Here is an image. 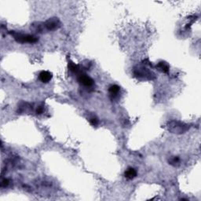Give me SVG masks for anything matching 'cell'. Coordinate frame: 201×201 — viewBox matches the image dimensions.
<instances>
[{
    "mask_svg": "<svg viewBox=\"0 0 201 201\" xmlns=\"http://www.w3.org/2000/svg\"><path fill=\"white\" fill-rule=\"evenodd\" d=\"M120 88L119 86L117 85H112L110 86L109 88V93L110 96L112 98H115L118 96L119 93H120Z\"/></svg>",
    "mask_w": 201,
    "mask_h": 201,
    "instance_id": "ba28073f",
    "label": "cell"
},
{
    "mask_svg": "<svg viewBox=\"0 0 201 201\" xmlns=\"http://www.w3.org/2000/svg\"><path fill=\"white\" fill-rule=\"evenodd\" d=\"M90 123L92 126L97 127L98 125V120L96 117H91V118H90Z\"/></svg>",
    "mask_w": 201,
    "mask_h": 201,
    "instance_id": "4fadbf2b",
    "label": "cell"
},
{
    "mask_svg": "<svg viewBox=\"0 0 201 201\" xmlns=\"http://www.w3.org/2000/svg\"><path fill=\"white\" fill-rule=\"evenodd\" d=\"M133 74L137 77H143V78H146L148 79V80H152V79H153L152 76H154L152 72L146 70V68H145V69H143V68H142V69H141V68H139V69L138 68H137V69H134Z\"/></svg>",
    "mask_w": 201,
    "mask_h": 201,
    "instance_id": "5b68a950",
    "label": "cell"
},
{
    "mask_svg": "<svg viewBox=\"0 0 201 201\" xmlns=\"http://www.w3.org/2000/svg\"><path fill=\"white\" fill-rule=\"evenodd\" d=\"M189 129L188 125L184 124L180 122L174 121L170 123V130L174 133H184Z\"/></svg>",
    "mask_w": 201,
    "mask_h": 201,
    "instance_id": "7a4b0ae2",
    "label": "cell"
},
{
    "mask_svg": "<svg viewBox=\"0 0 201 201\" xmlns=\"http://www.w3.org/2000/svg\"><path fill=\"white\" fill-rule=\"evenodd\" d=\"M14 39L20 43H35L38 41V38L33 35L24 34V33L12 31L10 32Z\"/></svg>",
    "mask_w": 201,
    "mask_h": 201,
    "instance_id": "6da1fadb",
    "label": "cell"
},
{
    "mask_svg": "<svg viewBox=\"0 0 201 201\" xmlns=\"http://www.w3.org/2000/svg\"><path fill=\"white\" fill-rule=\"evenodd\" d=\"M125 178L128 180H131V179L134 178L137 176V170L133 167H129L127 170H126L124 173Z\"/></svg>",
    "mask_w": 201,
    "mask_h": 201,
    "instance_id": "52a82bcc",
    "label": "cell"
},
{
    "mask_svg": "<svg viewBox=\"0 0 201 201\" xmlns=\"http://www.w3.org/2000/svg\"><path fill=\"white\" fill-rule=\"evenodd\" d=\"M60 26H61V22L58 18H50L44 23V27L48 31H54L57 29Z\"/></svg>",
    "mask_w": 201,
    "mask_h": 201,
    "instance_id": "277c9868",
    "label": "cell"
},
{
    "mask_svg": "<svg viewBox=\"0 0 201 201\" xmlns=\"http://www.w3.org/2000/svg\"><path fill=\"white\" fill-rule=\"evenodd\" d=\"M68 68H69V70L72 72L76 73V74L77 75L81 72L80 68H79V66L75 64L74 62H72V61H69V62H68Z\"/></svg>",
    "mask_w": 201,
    "mask_h": 201,
    "instance_id": "30bf717a",
    "label": "cell"
},
{
    "mask_svg": "<svg viewBox=\"0 0 201 201\" xmlns=\"http://www.w3.org/2000/svg\"><path fill=\"white\" fill-rule=\"evenodd\" d=\"M52 77L53 74L48 71H43L39 75V79L42 83H47L50 82V80H52Z\"/></svg>",
    "mask_w": 201,
    "mask_h": 201,
    "instance_id": "8992f818",
    "label": "cell"
},
{
    "mask_svg": "<svg viewBox=\"0 0 201 201\" xmlns=\"http://www.w3.org/2000/svg\"><path fill=\"white\" fill-rule=\"evenodd\" d=\"M156 68H157L159 71L162 72L163 73H168L169 69H170L167 63L164 62V61H160V62L158 63V64H156Z\"/></svg>",
    "mask_w": 201,
    "mask_h": 201,
    "instance_id": "9c48e42d",
    "label": "cell"
},
{
    "mask_svg": "<svg viewBox=\"0 0 201 201\" xmlns=\"http://www.w3.org/2000/svg\"><path fill=\"white\" fill-rule=\"evenodd\" d=\"M44 112V108L43 106H38L36 109V113L37 114L40 115L42 114V113H43Z\"/></svg>",
    "mask_w": 201,
    "mask_h": 201,
    "instance_id": "9a60e30c",
    "label": "cell"
},
{
    "mask_svg": "<svg viewBox=\"0 0 201 201\" xmlns=\"http://www.w3.org/2000/svg\"><path fill=\"white\" fill-rule=\"evenodd\" d=\"M169 163L171 165L176 166V165L180 163V159L178 157H177V156H174V157L170 158V160H169Z\"/></svg>",
    "mask_w": 201,
    "mask_h": 201,
    "instance_id": "7c38bea8",
    "label": "cell"
},
{
    "mask_svg": "<svg viewBox=\"0 0 201 201\" xmlns=\"http://www.w3.org/2000/svg\"><path fill=\"white\" fill-rule=\"evenodd\" d=\"M9 184H10V181L8 180V179H6V178H4L3 180L2 181V183H1V186H2V187H3V188H5V187H6V186H9Z\"/></svg>",
    "mask_w": 201,
    "mask_h": 201,
    "instance_id": "5bb4252c",
    "label": "cell"
},
{
    "mask_svg": "<svg viewBox=\"0 0 201 201\" xmlns=\"http://www.w3.org/2000/svg\"><path fill=\"white\" fill-rule=\"evenodd\" d=\"M32 28L37 32H42L44 29V24H41V23H35L31 25Z\"/></svg>",
    "mask_w": 201,
    "mask_h": 201,
    "instance_id": "8fae6325",
    "label": "cell"
},
{
    "mask_svg": "<svg viewBox=\"0 0 201 201\" xmlns=\"http://www.w3.org/2000/svg\"><path fill=\"white\" fill-rule=\"evenodd\" d=\"M78 81L80 84L87 88H91L94 86V80L83 72L78 74Z\"/></svg>",
    "mask_w": 201,
    "mask_h": 201,
    "instance_id": "3957f363",
    "label": "cell"
}]
</instances>
